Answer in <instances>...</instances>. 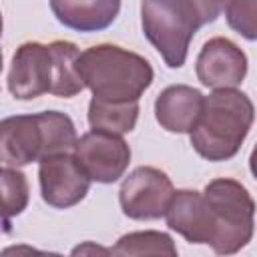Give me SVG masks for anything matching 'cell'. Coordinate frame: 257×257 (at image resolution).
<instances>
[{
	"label": "cell",
	"mask_w": 257,
	"mask_h": 257,
	"mask_svg": "<svg viewBox=\"0 0 257 257\" xmlns=\"http://www.w3.org/2000/svg\"><path fill=\"white\" fill-rule=\"evenodd\" d=\"M78 56V46L68 40L20 44L6 78L10 94L18 100H32L46 92L60 98L76 96L86 88L76 68Z\"/></svg>",
	"instance_id": "obj_1"
},
{
	"label": "cell",
	"mask_w": 257,
	"mask_h": 257,
	"mask_svg": "<svg viewBox=\"0 0 257 257\" xmlns=\"http://www.w3.org/2000/svg\"><path fill=\"white\" fill-rule=\"evenodd\" d=\"M225 0H141L145 38L169 68H181L197 30L219 18Z\"/></svg>",
	"instance_id": "obj_2"
},
{
	"label": "cell",
	"mask_w": 257,
	"mask_h": 257,
	"mask_svg": "<svg viewBox=\"0 0 257 257\" xmlns=\"http://www.w3.org/2000/svg\"><path fill=\"white\" fill-rule=\"evenodd\" d=\"M255 120L251 98L237 88H219L205 96L203 112L189 133L199 157L219 163L233 159Z\"/></svg>",
	"instance_id": "obj_3"
},
{
	"label": "cell",
	"mask_w": 257,
	"mask_h": 257,
	"mask_svg": "<svg viewBox=\"0 0 257 257\" xmlns=\"http://www.w3.org/2000/svg\"><path fill=\"white\" fill-rule=\"evenodd\" d=\"M76 68L92 96L110 102L139 100L155 78V70L145 56L116 44L86 48L80 52Z\"/></svg>",
	"instance_id": "obj_4"
},
{
	"label": "cell",
	"mask_w": 257,
	"mask_h": 257,
	"mask_svg": "<svg viewBox=\"0 0 257 257\" xmlns=\"http://www.w3.org/2000/svg\"><path fill=\"white\" fill-rule=\"evenodd\" d=\"M78 137L72 118L60 110L6 116L0 122V161L24 167L52 155L74 151Z\"/></svg>",
	"instance_id": "obj_5"
},
{
	"label": "cell",
	"mask_w": 257,
	"mask_h": 257,
	"mask_svg": "<svg viewBox=\"0 0 257 257\" xmlns=\"http://www.w3.org/2000/svg\"><path fill=\"white\" fill-rule=\"evenodd\" d=\"M217 223V239L213 251L217 255H233L241 251L253 237L255 201L235 179H213L203 189Z\"/></svg>",
	"instance_id": "obj_6"
},
{
	"label": "cell",
	"mask_w": 257,
	"mask_h": 257,
	"mask_svg": "<svg viewBox=\"0 0 257 257\" xmlns=\"http://www.w3.org/2000/svg\"><path fill=\"white\" fill-rule=\"evenodd\" d=\"M175 195L173 181L157 167H137L124 177L118 189L122 213L135 221H153L165 217Z\"/></svg>",
	"instance_id": "obj_7"
},
{
	"label": "cell",
	"mask_w": 257,
	"mask_h": 257,
	"mask_svg": "<svg viewBox=\"0 0 257 257\" xmlns=\"http://www.w3.org/2000/svg\"><path fill=\"white\" fill-rule=\"evenodd\" d=\"M72 153L80 161L88 177L102 185L116 183L131 163V147L126 145L122 135L102 128L84 133L76 141Z\"/></svg>",
	"instance_id": "obj_8"
},
{
	"label": "cell",
	"mask_w": 257,
	"mask_h": 257,
	"mask_svg": "<svg viewBox=\"0 0 257 257\" xmlns=\"http://www.w3.org/2000/svg\"><path fill=\"white\" fill-rule=\"evenodd\" d=\"M38 183L46 205L54 209H70L86 197L92 179L74 153H60L40 161Z\"/></svg>",
	"instance_id": "obj_9"
},
{
	"label": "cell",
	"mask_w": 257,
	"mask_h": 257,
	"mask_svg": "<svg viewBox=\"0 0 257 257\" xmlns=\"http://www.w3.org/2000/svg\"><path fill=\"white\" fill-rule=\"evenodd\" d=\"M171 231H177L189 243L211 245L217 239V223L213 209L203 191L181 189L175 191L165 213Z\"/></svg>",
	"instance_id": "obj_10"
},
{
	"label": "cell",
	"mask_w": 257,
	"mask_h": 257,
	"mask_svg": "<svg viewBox=\"0 0 257 257\" xmlns=\"http://www.w3.org/2000/svg\"><path fill=\"white\" fill-rule=\"evenodd\" d=\"M247 76V56L229 38L215 36L207 40L197 56V78L203 86L237 88Z\"/></svg>",
	"instance_id": "obj_11"
},
{
	"label": "cell",
	"mask_w": 257,
	"mask_h": 257,
	"mask_svg": "<svg viewBox=\"0 0 257 257\" xmlns=\"http://www.w3.org/2000/svg\"><path fill=\"white\" fill-rule=\"evenodd\" d=\"M205 96L189 84H171L155 100L157 122L169 133H191L203 112Z\"/></svg>",
	"instance_id": "obj_12"
},
{
	"label": "cell",
	"mask_w": 257,
	"mask_h": 257,
	"mask_svg": "<svg viewBox=\"0 0 257 257\" xmlns=\"http://www.w3.org/2000/svg\"><path fill=\"white\" fill-rule=\"evenodd\" d=\"M50 10L70 30L100 32L116 20L120 0H50Z\"/></svg>",
	"instance_id": "obj_13"
},
{
	"label": "cell",
	"mask_w": 257,
	"mask_h": 257,
	"mask_svg": "<svg viewBox=\"0 0 257 257\" xmlns=\"http://www.w3.org/2000/svg\"><path fill=\"white\" fill-rule=\"evenodd\" d=\"M139 100L131 102H110L100 98H90L88 102V122L92 128L110 131L116 135L131 133L139 120Z\"/></svg>",
	"instance_id": "obj_14"
},
{
	"label": "cell",
	"mask_w": 257,
	"mask_h": 257,
	"mask_svg": "<svg viewBox=\"0 0 257 257\" xmlns=\"http://www.w3.org/2000/svg\"><path fill=\"white\" fill-rule=\"evenodd\" d=\"M112 255H177V247L171 235L161 231H135L122 235L114 247H110Z\"/></svg>",
	"instance_id": "obj_15"
},
{
	"label": "cell",
	"mask_w": 257,
	"mask_h": 257,
	"mask_svg": "<svg viewBox=\"0 0 257 257\" xmlns=\"http://www.w3.org/2000/svg\"><path fill=\"white\" fill-rule=\"evenodd\" d=\"M0 185H2V209H4V229L10 231V219L20 215L28 205V181L18 167H2L0 171Z\"/></svg>",
	"instance_id": "obj_16"
},
{
	"label": "cell",
	"mask_w": 257,
	"mask_h": 257,
	"mask_svg": "<svg viewBox=\"0 0 257 257\" xmlns=\"http://www.w3.org/2000/svg\"><path fill=\"white\" fill-rule=\"evenodd\" d=\"M225 18L231 30L247 40H257V0H227Z\"/></svg>",
	"instance_id": "obj_17"
},
{
	"label": "cell",
	"mask_w": 257,
	"mask_h": 257,
	"mask_svg": "<svg viewBox=\"0 0 257 257\" xmlns=\"http://www.w3.org/2000/svg\"><path fill=\"white\" fill-rule=\"evenodd\" d=\"M249 169H251V173H253V177L257 181V145L253 147V151L249 155Z\"/></svg>",
	"instance_id": "obj_18"
}]
</instances>
